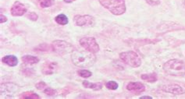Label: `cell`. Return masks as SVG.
I'll use <instances>...</instances> for the list:
<instances>
[{"label": "cell", "mask_w": 185, "mask_h": 99, "mask_svg": "<svg viewBox=\"0 0 185 99\" xmlns=\"http://www.w3.org/2000/svg\"><path fill=\"white\" fill-rule=\"evenodd\" d=\"M71 59L75 66L83 68L92 66L96 60V57L94 53L88 51H81V50L73 51Z\"/></svg>", "instance_id": "obj_1"}, {"label": "cell", "mask_w": 185, "mask_h": 99, "mask_svg": "<svg viewBox=\"0 0 185 99\" xmlns=\"http://www.w3.org/2000/svg\"><path fill=\"white\" fill-rule=\"evenodd\" d=\"M120 57L124 63L134 68L138 67L142 64V59L140 56L133 51L122 52L120 54Z\"/></svg>", "instance_id": "obj_4"}, {"label": "cell", "mask_w": 185, "mask_h": 99, "mask_svg": "<svg viewBox=\"0 0 185 99\" xmlns=\"http://www.w3.org/2000/svg\"><path fill=\"white\" fill-rule=\"evenodd\" d=\"M99 2L114 15H121L126 11L125 0H99Z\"/></svg>", "instance_id": "obj_3"}, {"label": "cell", "mask_w": 185, "mask_h": 99, "mask_svg": "<svg viewBox=\"0 0 185 99\" xmlns=\"http://www.w3.org/2000/svg\"><path fill=\"white\" fill-rule=\"evenodd\" d=\"M75 1V0H64L65 2H67V3H70V2H72Z\"/></svg>", "instance_id": "obj_27"}, {"label": "cell", "mask_w": 185, "mask_h": 99, "mask_svg": "<svg viewBox=\"0 0 185 99\" xmlns=\"http://www.w3.org/2000/svg\"><path fill=\"white\" fill-rule=\"evenodd\" d=\"M26 12H27V8L25 7L24 5L20 2H15L11 8V13L14 17L23 16Z\"/></svg>", "instance_id": "obj_10"}, {"label": "cell", "mask_w": 185, "mask_h": 99, "mask_svg": "<svg viewBox=\"0 0 185 99\" xmlns=\"http://www.w3.org/2000/svg\"><path fill=\"white\" fill-rule=\"evenodd\" d=\"M127 89L131 92L142 93L145 90V85L139 82H131L127 86Z\"/></svg>", "instance_id": "obj_11"}, {"label": "cell", "mask_w": 185, "mask_h": 99, "mask_svg": "<svg viewBox=\"0 0 185 99\" xmlns=\"http://www.w3.org/2000/svg\"><path fill=\"white\" fill-rule=\"evenodd\" d=\"M38 3L42 8H46L52 6L54 3V0H38Z\"/></svg>", "instance_id": "obj_19"}, {"label": "cell", "mask_w": 185, "mask_h": 99, "mask_svg": "<svg viewBox=\"0 0 185 99\" xmlns=\"http://www.w3.org/2000/svg\"><path fill=\"white\" fill-rule=\"evenodd\" d=\"M78 74L81 76V77H84V78H87L89 76H92V73L88 71V70H79L78 71Z\"/></svg>", "instance_id": "obj_21"}, {"label": "cell", "mask_w": 185, "mask_h": 99, "mask_svg": "<svg viewBox=\"0 0 185 99\" xmlns=\"http://www.w3.org/2000/svg\"><path fill=\"white\" fill-rule=\"evenodd\" d=\"M161 89L165 92L173 94V95H182L184 93V90L177 84L164 85L161 87Z\"/></svg>", "instance_id": "obj_9"}, {"label": "cell", "mask_w": 185, "mask_h": 99, "mask_svg": "<svg viewBox=\"0 0 185 99\" xmlns=\"http://www.w3.org/2000/svg\"><path fill=\"white\" fill-rule=\"evenodd\" d=\"M56 68H57V64L56 62H47L44 63L43 66H42V73L46 75L52 74L56 71Z\"/></svg>", "instance_id": "obj_12"}, {"label": "cell", "mask_w": 185, "mask_h": 99, "mask_svg": "<svg viewBox=\"0 0 185 99\" xmlns=\"http://www.w3.org/2000/svg\"><path fill=\"white\" fill-rule=\"evenodd\" d=\"M184 5H185V0H184Z\"/></svg>", "instance_id": "obj_29"}, {"label": "cell", "mask_w": 185, "mask_h": 99, "mask_svg": "<svg viewBox=\"0 0 185 99\" xmlns=\"http://www.w3.org/2000/svg\"><path fill=\"white\" fill-rule=\"evenodd\" d=\"M164 71L171 76L185 75V63L178 59H172L166 62L163 66Z\"/></svg>", "instance_id": "obj_2"}, {"label": "cell", "mask_w": 185, "mask_h": 99, "mask_svg": "<svg viewBox=\"0 0 185 99\" xmlns=\"http://www.w3.org/2000/svg\"><path fill=\"white\" fill-rule=\"evenodd\" d=\"M55 21L57 23L60 25H66L68 23V18L64 14H59L55 18Z\"/></svg>", "instance_id": "obj_17"}, {"label": "cell", "mask_w": 185, "mask_h": 99, "mask_svg": "<svg viewBox=\"0 0 185 99\" xmlns=\"http://www.w3.org/2000/svg\"><path fill=\"white\" fill-rule=\"evenodd\" d=\"M73 21L76 25L80 27H89V26H92L95 23V20L93 17L89 15H84V16L77 15L74 17Z\"/></svg>", "instance_id": "obj_8"}, {"label": "cell", "mask_w": 185, "mask_h": 99, "mask_svg": "<svg viewBox=\"0 0 185 99\" xmlns=\"http://www.w3.org/2000/svg\"><path fill=\"white\" fill-rule=\"evenodd\" d=\"M18 90V87L12 83H6L1 84V97L10 98L14 96V94Z\"/></svg>", "instance_id": "obj_7"}, {"label": "cell", "mask_w": 185, "mask_h": 99, "mask_svg": "<svg viewBox=\"0 0 185 99\" xmlns=\"http://www.w3.org/2000/svg\"><path fill=\"white\" fill-rule=\"evenodd\" d=\"M83 85L86 88H91L95 91H98L100 89H102V84L101 83H95V84H92V83L88 82L87 81H84L83 82Z\"/></svg>", "instance_id": "obj_15"}, {"label": "cell", "mask_w": 185, "mask_h": 99, "mask_svg": "<svg viewBox=\"0 0 185 99\" xmlns=\"http://www.w3.org/2000/svg\"><path fill=\"white\" fill-rule=\"evenodd\" d=\"M146 2L151 6H157L160 3V0H146Z\"/></svg>", "instance_id": "obj_23"}, {"label": "cell", "mask_w": 185, "mask_h": 99, "mask_svg": "<svg viewBox=\"0 0 185 99\" xmlns=\"http://www.w3.org/2000/svg\"><path fill=\"white\" fill-rule=\"evenodd\" d=\"M80 44L84 48H85L87 51L92 52V53H96L99 51V46L94 37H83L80 40Z\"/></svg>", "instance_id": "obj_6"}, {"label": "cell", "mask_w": 185, "mask_h": 99, "mask_svg": "<svg viewBox=\"0 0 185 99\" xmlns=\"http://www.w3.org/2000/svg\"><path fill=\"white\" fill-rule=\"evenodd\" d=\"M28 17L29 19H31V21H37V15L36 14L35 12H31L29 15H28Z\"/></svg>", "instance_id": "obj_25"}, {"label": "cell", "mask_w": 185, "mask_h": 99, "mask_svg": "<svg viewBox=\"0 0 185 99\" xmlns=\"http://www.w3.org/2000/svg\"><path fill=\"white\" fill-rule=\"evenodd\" d=\"M22 61L23 62L24 64L27 65H32V64H35L37 62H38L39 59L35 57V56H24L22 57Z\"/></svg>", "instance_id": "obj_14"}, {"label": "cell", "mask_w": 185, "mask_h": 99, "mask_svg": "<svg viewBox=\"0 0 185 99\" xmlns=\"http://www.w3.org/2000/svg\"><path fill=\"white\" fill-rule=\"evenodd\" d=\"M2 62H4L5 64L8 65L10 66H17L18 63L17 58L14 56H6L3 57L2 59Z\"/></svg>", "instance_id": "obj_13"}, {"label": "cell", "mask_w": 185, "mask_h": 99, "mask_svg": "<svg viewBox=\"0 0 185 99\" xmlns=\"http://www.w3.org/2000/svg\"><path fill=\"white\" fill-rule=\"evenodd\" d=\"M0 19H1V21H0L1 23H4V22H6V21H7V18H6L5 16H3V15H1V16H0Z\"/></svg>", "instance_id": "obj_26"}, {"label": "cell", "mask_w": 185, "mask_h": 99, "mask_svg": "<svg viewBox=\"0 0 185 99\" xmlns=\"http://www.w3.org/2000/svg\"><path fill=\"white\" fill-rule=\"evenodd\" d=\"M142 79L144 81H148L150 83H154L157 81V76L156 73H149V74L142 75Z\"/></svg>", "instance_id": "obj_16"}, {"label": "cell", "mask_w": 185, "mask_h": 99, "mask_svg": "<svg viewBox=\"0 0 185 99\" xmlns=\"http://www.w3.org/2000/svg\"><path fill=\"white\" fill-rule=\"evenodd\" d=\"M55 92H56V91H55L52 88H51V87H46V88L45 89V91H44V93L47 95H50V96H51V95H54Z\"/></svg>", "instance_id": "obj_22"}, {"label": "cell", "mask_w": 185, "mask_h": 99, "mask_svg": "<svg viewBox=\"0 0 185 99\" xmlns=\"http://www.w3.org/2000/svg\"><path fill=\"white\" fill-rule=\"evenodd\" d=\"M106 87L109 90H117L118 87V84L115 81H109L106 83Z\"/></svg>", "instance_id": "obj_20"}, {"label": "cell", "mask_w": 185, "mask_h": 99, "mask_svg": "<svg viewBox=\"0 0 185 99\" xmlns=\"http://www.w3.org/2000/svg\"><path fill=\"white\" fill-rule=\"evenodd\" d=\"M152 98V97H149V96H143V97H142L141 98Z\"/></svg>", "instance_id": "obj_28"}, {"label": "cell", "mask_w": 185, "mask_h": 99, "mask_svg": "<svg viewBox=\"0 0 185 99\" xmlns=\"http://www.w3.org/2000/svg\"><path fill=\"white\" fill-rule=\"evenodd\" d=\"M46 87H47V86H46V84L44 82H39L38 84H36V87H37V89H38V90H43V89L46 88Z\"/></svg>", "instance_id": "obj_24"}, {"label": "cell", "mask_w": 185, "mask_h": 99, "mask_svg": "<svg viewBox=\"0 0 185 99\" xmlns=\"http://www.w3.org/2000/svg\"><path fill=\"white\" fill-rule=\"evenodd\" d=\"M52 49L55 52L59 55H65V54L70 53L73 52V48L70 44L64 41H55L52 42Z\"/></svg>", "instance_id": "obj_5"}, {"label": "cell", "mask_w": 185, "mask_h": 99, "mask_svg": "<svg viewBox=\"0 0 185 99\" xmlns=\"http://www.w3.org/2000/svg\"><path fill=\"white\" fill-rule=\"evenodd\" d=\"M21 98H31V99H38L39 96L36 95L35 93H33L31 91H27V92H24L20 96Z\"/></svg>", "instance_id": "obj_18"}]
</instances>
